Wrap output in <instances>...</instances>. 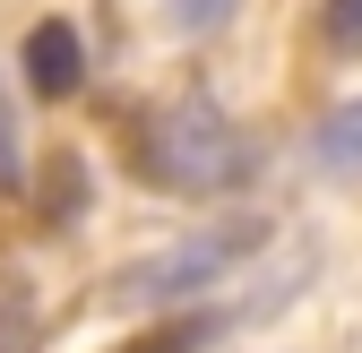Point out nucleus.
Returning a JSON list of instances; mask_svg holds the SVG:
<instances>
[{"label": "nucleus", "mask_w": 362, "mask_h": 353, "mask_svg": "<svg viewBox=\"0 0 362 353\" xmlns=\"http://www.w3.org/2000/svg\"><path fill=\"white\" fill-rule=\"evenodd\" d=\"M43 225H78V207H86V164L69 155V147H52L43 155Z\"/></svg>", "instance_id": "nucleus-6"}, {"label": "nucleus", "mask_w": 362, "mask_h": 353, "mask_svg": "<svg viewBox=\"0 0 362 353\" xmlns=\"http://www.w3.org/2000/svg\"><path fill=\"white\" fill-rule=\"evenodd\" d=\"M43 345V301L26 285V258H0V353H35Z\"/></svg>", "instance_id": "nucleus-5"}, {"label": "nucleus", "mask_w": 362, "mask_h": 353, "mask_svg": "<svg viewBox=\"0 0 362 353\" xmlns=\"http://www.w3.org/2000/svg\"><path fill=\"white\" fill-rule=\"evenodd\" d=\"M18 181H26V138H18L9 95H0V190H18Z\"/></svg>", "instance_id": "nucleus-9"}, {"label": "nucleus", "mask_w": 362, "mask_h": 353, "mask_svg": "<svg viewBox=\"0 0 362 353\" xmlns=\"http://www.w3.org/2000/svg\"><path fill=\"white\" fill-rule=\"evenodd\" d=\"M129 172H139L147 190H173V198H224V190H242L259 172V147L224 121L216 95H173V104L139 112V129H129Z\"/></svg>", "instance_id": "nucleus-1"}, {"label": "nucleus", "mask_w": 362, "mask_h": 353, "mask_svg": "<svg viewBox=\"0 0 362 353\" xmlns=\"http://www.w3.org/2000/svg\"><path fill=\"white\" fill-rule=\"evenodd\" d=\"M310 172H328V181H362V95L337 104L328 121H310Z\"/></svg>", "instance_id": "nucleus-4"}, {"label": "nucleus", "mask_w": 362, "mask_h": 353, "mask_svg": "<svg viewBox=\"0 0 362 353\" xmlns=\"http://www.w3.org/2000/svg\"><path fill=\"white\" fill-rule=\"evenodd\" d=\"M259 241H267L259 215L199 225V233H181V241H164V250H147V258H129V268H112V276H104V301H121V311H181V301L216 293L242 258H259Z\"/></svg>", "instance_id": "nucleus-2"}, {"label": "nucleus", "mask_w": 362, "mask_h": 353, "mask_svg": "<svg viewBox=\"0 0 362 353\" xmlns=\"http://www.w3.org/2000/svg\"><path fill=\"white\" fill-rule=\"evenodd\" d=\"M320 43L337 61H362V0H320Z\"/></svg>", "instance_id": "nucleus-8"}, {"label": "nucleus", "mask_w": 362, "mask_h": 353, "mask_svg": "<svg viewBox=\"0 0 362 353\" xmlns=\"http://www.w3.org/2000/svg\"><path fill=\"white\" fill-rule=\"evenodd\" d=\"M18 69H26V86L43 104H69L78 86H86V43H78V26L69 18H43V26H26V43H18Z\"/></svg>", "instance_id": "nucleus-3"}, {"label": "nucleus", "mask_w": 362, "mask_h": 353, "mask_svg": "<svg viewBox=\"0 0 362 353\" xmlns=\"http://www.w3.org/2000/svg\"><path fill=\"white\" fill-rule=\"evenodd\" d=\"M216 328H224V319H207V311H190V319H181V311H173L164 328H147L139 345H121V353H199V345H207Z\"/></svg>", "instance_id": "nucleus-7"}]
</instances>
